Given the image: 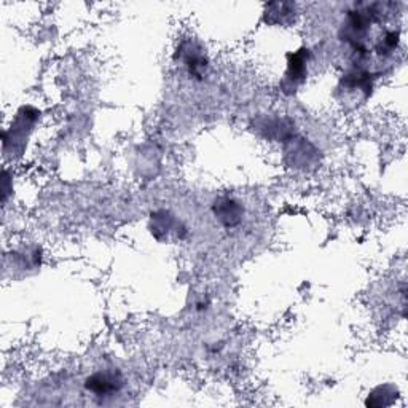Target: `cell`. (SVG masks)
<instances>
[{
  "mask_svg": "<svg viewBox=\"0 0 408 408\" xmlns=\"http://www.w3.org/2000/svg\"><path fill=\"white\" fill-rule=\"evenodd\" d=\"M123 378L118 372H96L85 381V387L96 397H110L120 392Z\"/></svg>",
  "mask_w": 408,
  "mask_h": 408,
  "instance_id": "cell-1",
  "label": "cell"
},
{
  "mask_svg": "<svg viewBox=\"0 0 408 408\" xmlns=\"http://www.w3.org/2000/svg\"><path fill=\"white\" fill-rule=\"evenodd\" d=\"M214 214L223 225L232 228L236 227L242 220L244 215V208L241 206L239 201L233 198H220L214 203Z\"/></svg>",
  "mask_w": 408,
  "mask_h": 408,
  "instance_id": "cell-2",
  "label": "cell"
},
{
  "mask_svg": "<svg viewBox=\"0 0 408 408\" xmlns=\"http://www.w3.org/2000/svg\"><path fill=\"white\" fill-rule=\"evenodd\" d=\"M183 64L191 76H203L208 67L206 57H204L201 51H198L195 47H187V51H185V57H183Z\"/></svg>",
  "mask_w": 408,
  "mask_h": 408,
  "instance_id": "cell-4",
  "label": "cell"
},
{
  "mask_svg": "<svg viewBox=\"0 0 408 408\" xmlns=\"http://www.w3.org/2000/svg\"><path fill=\"white\" fill-rule=\"evenodd\" d=\"M306 64H308V50H300L290 56L289 70H287V80L298 86L306 76Z\"/></svg>",
  "mask_w": 408,
  "mask_h": 408,
  "instance_id": "cell-3",
  "label": "cell"
}]
</instances>
